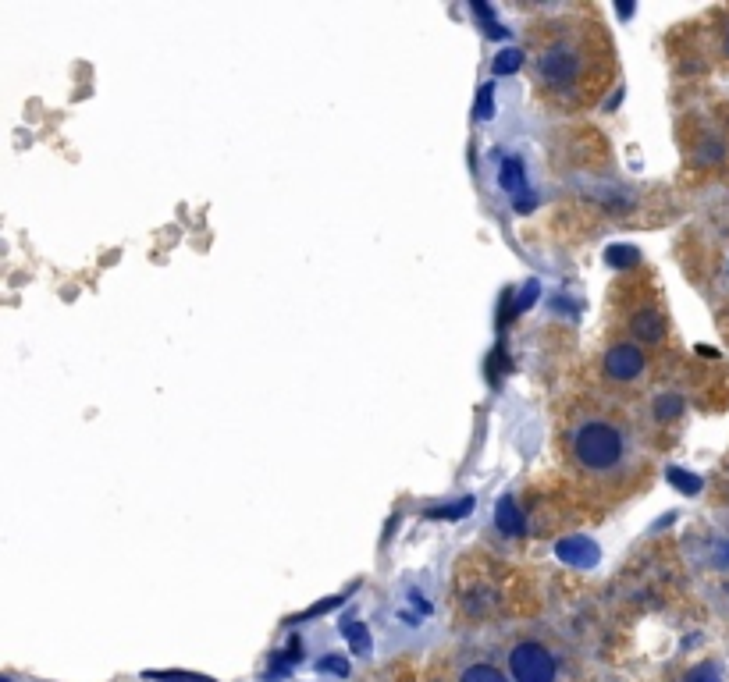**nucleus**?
Here are the masks:
<instances>
[{
	"instance_id": "obj_6",
	"label": "nucleus",
	"mask_w": 729,
	"mask_h": 682,
	"mask_svg": "<svg viewBox=\"0 0 729 682\" xmlns=\"http://www.w3.org/2000/svg\"><path fill=\"white\" fill-rule=\"evenodd\" d=\"M345 633H349V643H353L356 651H367V647H370V640H367V633H363V629H360V626H349V629H345Z\"/></svg>"
},
{
	"instance_id": "obj_7",
	"label": "nucleus",
	"mask_w": 729,
	"mask_h": 682,
	"mask_svg": "<svg viewBox=\"0 0 729 682\" xmlns=\"http://www.w3.org/2000/svg\"><path fill=\"white\" fill-rule=\"evenodd\" d=\"M690 682H715V668H701V672H694L690 675Z\"/></svg>"
},
{
	"instance_id": "obj_4",
	"label": "nucleus",
	"mask_w": 729,
	"mask_h": 682,
	"mask_svg": "<svg viewBox=\"0 0 729 682\" xmlns=\"http://www.w3.org/2000/svg\"><path fill=\"white\" fill-rule=\"evenodd\" d=\"M648 373V349L633 345L626 338L609 341V349L601 356V377L612 384H637Z\"/></svg>"
},
{
	"instance_id": "obj_8",
	"label": "nucleus",
	"mask_w": 729,
	"mask_h": 682,
	"mask_svg": "<svg viewBox=\"0 0 729 682\" xmlns=\"http://www.w3.org/2000/svg\"><path fill=\"white\" fill-rule=\"evenodd\" d=\"M321 668H324V672H338V675H345V661H335V658L321 661Z\"/></svg>"
},
{
	"instance_id": "obj_9",
	"label": "nucleus",
	"mask_w": 729,
	"mask_h": 682,
	"mask_svg": "<svg viewBox=\"0 0 729 682\" xmlns=\"http://www.w3.org/2000/svg\"><path fill=\"white\" fill-rule=\"evenodd\" d=\"M722 43H726V54H729V25H726V40H722Z\"/></svg>"
},
{
	"instance_id": "obj_1",
	"label": "nucleus",
	"mask_w": 729,
	"mask_h": 682,
	"mask_svg": "<svg viewBox=\"0 0 729 682\" xmlns=\"http://www.w3.org/2000/svg\"><path fill=\"white\" fill-rule=\"evenodd\" d=\"M612 47L605 25L587 8L562 11L534 36L537 89L562 107L591 104L612 75Z\"/></svg>"
},
{
	"instance_id": "obj_5",
	"label": "nucleus",
	"mask_w": 729,
	"mask_h": 682,
	"mask_svg": "<svg viewBox=\"0 0 729 682\" xmlns=\"http://www.w3.org/2000/svg\"><path fill=\"white\" fill-rule=\"evenodd\" d=\"M456 682H509V679L491 661H470V665L459 668Z\"/></svg>"
},
{
	"instance_id": "obj_2",
	"label": "nucleus",
	"mask_w": 729,
	"mask_h": 682,
	"mask_svg": "<svg viewBox=\"0 0 729 682\" xmlns=\"http://www.w3.org/2000/svg\"><path fill=\"white\" fill-rule=\"evenodd\" d=\"M562 455L591 484H623L641 466V437L612 405H577L562 427Z\"/></svg>"
},
{
	"instance_id": "obj_3",
	"label": "nucleus",
	"mask_w": 729,
	"mask_h": 682,
	"mask_svg": "<svg viewBox=\"0 0 729 682\" xmlns=\"http://www.w3.org/2000/svg\"><path fill=\"white\" fill-rule=\"evenodd\" d=\"M513 682H559V658L541 640H520L509 647Z\"/></svg>"
}]
</instances>
